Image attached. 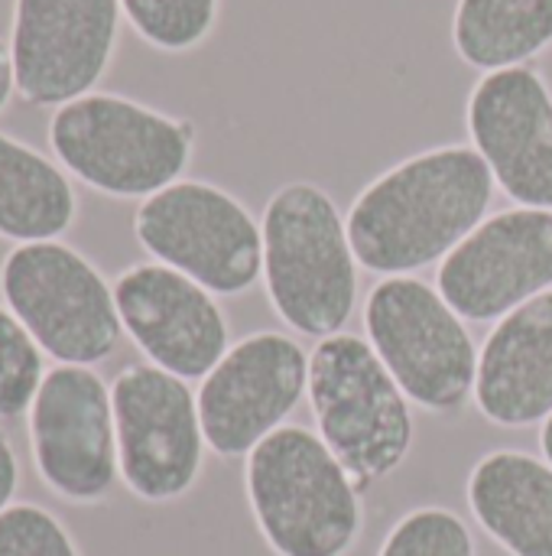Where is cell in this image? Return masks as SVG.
Wrapping results in <instances>:
<instances>
[{
  "label": "cell",
  "mask_w": 552,
  "mask_h": 556,
  "mask_svg": "<svg viewBox=\"0 0 552 556\" xmlns=\"http://www.w3.org/2000/svg\"><path fill=\"white\" fill-rule=\"evenodd\" d=\"M495 173L468 143L423 150L361 189L345 222L355 257L381 277L446 261L495 202Z\"/></svg>",
  "instance_id": "obj_1"
},
{
  "label": "cell",
  "mask_w": 552,
  "mask_h": 556,
  "mask_svg": "<svg viewBox=\"0 0 552 556\" xmlns=\"http://www.w3.org/2000/svg\"><path fill=\"white\" fill-rule=\"evenodd\" d=\"M264 283L273 313L306 339L338 336L358 306L348 222L316 182L280 186L264 208Z\"/></svg>",
  "instance_id": "obj_2"
},
{
  "label": "cell",
  "mask_w": 552,
  "mask_h": 556,
  "mask_svg": "<svg viewBox=\"0 0 552 556\" xmlns=\"http://www.w3.org/2000/svg\"><path fill=\"white\" fill-rule=\"evenodd\" d=\"M244 489L277 556H348L361 538V489L309 427L270 433L247 456Z\"/></svg>",
  "instance_id": "obj_3"
},
{
  "label": "cell",
  "mask_w": 552,
  "mask_h": 556,
  "mask_svg": "<svg viewBox=\"0 0 552 556\" xmlns=\"http://www.w3.org/2000/svg\"><path fill=\"white\" fill-rule=\"evenodd\" d=\"M62 169L111 199H150L179 182L195 153V124L133 98L91 91L49 117Z\"/></svg>",
  "instance_id": "obj_4"
},
{
  "label": "cell",
  "mask_w": 552,
  "mask_h": 556,
  "mask_svg": "<svg viewBox=\"0 0 552 556\" xmlns=\"http://www.w3.org/2000/svg\"><path fill=\"white\" fill-rule=\"evenodd\" d=\"M309 407L322 443L364 492L397 472L413 446V407L368 339L338 332L309 355Z\"/></svg>",
  "instance_id": "obj_5"
},
{
  "label": "cell",
  "mask_w": 552,
  "mask_h": 556,
  "mask_svg": "<svg viewBox=\"0 0 552 556\" xmlns=\"http://www.w3.org/2000/svg\"><path fill=\"white\" fill-rule=\"evenodd\" d=\"M0 300L55 365H101L120 349L114 283L65 241L13 244L0 261Z\"/></svg>",
  "instance_id": "obj_6"
},
{
  "label": "cell",
  "mask_w": 552,
  "mask_h": 556,
  "mask_svg": "<svg viewBox=\"0 0 552 556\" xmlns=\"http://www.w3.org/2000/svg\"><path fill=\"white\" fill-rule=\"evenodd\" d=\"M364 332L410 404L459 414L475 397L478 345L439 287L384 277L364 303Z\"/></svg>",
  "instance_id": "obj_7"
},
{
  "label": "cell",
  "mask_w": 552,
  "mask_h": 556,
  "mask_svg": "<svg viewBox=\"0 0 552 556\" xmlns=\"http://www.w3.org/2000/svg\"><path fill=\"white\" fill-rule=\"evenodd\" d=\"M140 248L215 296H241L264 274V231L251 208L205 179H179L140 202Z\"/></svg>",
  "instance_id": "obj_8"
},
{
  "label": "cell",
  "mask_w": 552,
  "mask_h": 556,
  "mask_svg": "<svg viewBox=\"0 0 552 556\" xmlns=\"http://www.w3.org/2000/svg\"><path fill=\"white\" fill-rule=\"evenodd\" d=\"M26 440L36 479L65 505H101L120 482L111 384L88 365L46 368Z\"/></svg>",
  "instance_id": "obj_9"
},
{
  "label": "cell",
  "mask_w": 552,
  "mask_h": 556,
  "mask_svg": "<svg viewBox=\"0 0 552 556\" xmlns=\"http://www.w3.org/2000/svg\"><path fill=\"white\" fill-rule=\"evenodd\" d=\"M124 489L150 505L189 495L205 466V430L189 381L137 362L111 381Z\"/></svg>",
  "instance_id": "obj_10"
},
{
  "label": "cell",
  "mask_w": 552,
  "mask_h": 556,
  "mask_svg": "<svg viewBox=\"0 0 552 556\" xmlns=\"http://www.w3.org/2000/svg\"><path fill=\"white\" fill-rule=\"evenodd\" d=\"M309 391V355L283 332L238 339L228 355L202 378L198 417L205 443L221 459L251 456Z\"/></svg>",
  "instance_id": "obj_11"
},
{
  "label": "cell",
  "mask_w": 552,
  "mask_h": 556,
  "mask_svg": "<svg viewBox=\"0 0 552 556\" xmlns=\"http://www.w3.org/2000/svg\"><path fill=\"white\" fill-rule=\"evenodd\" d=\"M120 13V0H13L16 94L36 108L91 94L114 59Z\"/></svg>",
  "instance_id": "obj_12"
},
{
  "label": "cell",
  "mask_w": 552,
  "mask_h": 556,
  "mask_svg": "<svg viewBox=\"0 0 552 556\" xmlns=\"http://www.w3.org/2000/svg\"><path fill=\"white\" fill-rule=\"evenodd\" d=\"M436 287L465 323H498L552 290V208L488 215L439 264Z\"/></svg>",
  "instance_id": "obj_13"
},
{
  "label": "cell",
  "mask_w": 552,
  "mask_h": 556,
  "mask_svg": "<svg viewBox=\"0 0 552 556\" xmlns=\"http://www.w3.org/2000/svg\"><path fill=\"white\" fill-rule=\"evenodd\" d=\"M111 283L124 336L150 365L182 381H202L228 355V316L215 293L192 277L159 261H143L120 270Z\"/></svg>",
  "instance_id": "obj_14"
},
{
  "label": "cell",
  "mask_w": 552,
  "mask_h": 556,
  "mask_svg": "<svg viewBox=\"0 0 552 556\" xmlns=\"http://www.w3.org/2000/svg\"><path fill=\"white\" fill-rule=\"evenodd\" d=\"M472 147L521 208H552V91L540 68L488 72L468 94Z\"/></svg>",
  "instance_id": "obj_15"
},
{
  "label": "cell",
  "mask_w": 552,
  "mask_h": 556,
  "mask_svg": "<svg viewBox=\"0 0 552 556\" xmlns=\"http://www.w3.org/2000/svg\"><path fill=\"white\" fill-rule=\"evenodd\" d=\"M478 410L508 430L552 417V290L527 300L485 339L475 381Z\"/></svg>",
  "instance_id": "obj_16"
},
{
  "label": "cell",
  "mask_w": 552,
  "mask_h": 556,
  "mask_svg": "<svg viewBox=\"0 0 552 556\" xmlns=\"http://www.w3.org/2000/svg\"><path fill=\"white\" fill-rule=\"evenodd\" d=\"M468 508L482 531L511 556H552V466L521 450L478 459Z\"/></svg>",
  "instance_id": "obj_17"
},
{
  "label": "cell",
  "mask_w": 552,
  "mask_h": 556,
  "mask_svg": "<svg viewBox=\"0 0 552 556\" xmlns=\"http://www.w3.org/2000/svg\"><path fill=\"white\" fill-rule=\"evenodd\" d=\"M78 218V192L59 160L0 130V238L59 241Z\"/></svg>",
  "instance_id": "obj_18"
},
{
  "label": "cell",
  "mask_w": 552,
  "mask_h": 556,
  "mask_svg": "<svg viewBox=\"0 0 552 556\" xmlns=\"http://www.w3.org/2000/svg\"><path fill=\"white\" fill-rule=\"evenodd\" d=\"M452 46L485 75L530 65L552 46V0H459Z\"/></svg>",
  "instance_id": "obj_19"
},
{
  "label": "cell",
  "mask_w": 552,
  "mask_h": 556,
  "mask_svg": "<svg viewBox=\"0 0 552 556\" xmlns=\"http://www.w3.org/2000/svg\"><path fill=\"white\" fill-rule=\"evenodd\" d=\"M120 10L140 39L163 52L202 46L218 20V0H120Z\"/></svg>",
  "instance_id": "obj_20"
},
{
  "label": "cell",
  "mask_w": 552,
  "mask_h": 556,
  "mask_svg": "<svg viewBox=\"0 0 552 556\" xmlns=\"http://www.w3.org/2000/svg\"><path fill=\"white\" fill-rule=\"evenodd\" d=\"M46 378V355L0 300V424L26 417Z\"/></svg>",
  "instance_id": "obj_21"
},
{
  "label": "cell",
  "mask_w": 552,
  "mask_h": 556,
  "mask_svg": "<svg viewBox=\"0 0 552 556\" xmlns=\"http://www.w3.org/2000/svg\"><path fill=\"white\" fill-rule=\"evenodd\" d=\"M377 556H475V538L455 511L416 508L390 528Z\"/></svg>",
  "instance_id": "obj_22"
},
{
  "label": "cell",
  "mask_w": 552,
  "mask_h": 556,
  "mask_svg": "<svg viewBox=\"0 0 552 556\" xmlns=\"http://www.w3.org/2000/svg\"><path fill=\"white\" fill-rule=\"evenodd\" d=\"M0 556H81L59 515L36 502H13L0 515Z\"/></svg>",
  "instance_id": "obj_23"
},
{
  "label": "cell",
  "mask_w": 552,
  "mask_h": 556,
  "mask_svg": "<svg viewBox=\"0 0 552 556\" xmlns=\"http://www.w3.org/2000/svg\"><path fill=\"white\" fill-rule=\"evenodd\" d=\"M16 492H20V459L10 437L0 430V515L16 502Z\"/></svg>",
  "instance_id": "obj_24"
},
{
  "label": "cell",
  "mask_w": 552,
  "mask_h": 556,
  "mask_svg": "<svg viewBox=\"0 0 552 556\" xmlns=\"http://www.w3.org/2000/svg\"><path fill=\"white\" fill-rule=\"evenodd\" d=\"M16 91V81H13V59H10V42H3L0 36V111L10 104Z\"/></svg>",
  "instance_id": "obj_25"
},
{
  "label": "cell",
  "mask_w": 552,
  "mask_h": 556,
  "mask_svg": "<svg viewBox=\"0 0 552 556\" xmlns=\"http://www.w3.org/2000/svg\"><path fill=\"white\" fill-rule=\"evenodd\" d=\"M540 450H543V459L552 466V417L543 424V430H540Z\"/></svg>",
  "instance_id": "obj_26"
}]
</instances>
